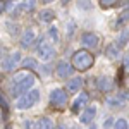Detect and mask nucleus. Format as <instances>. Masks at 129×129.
I'll return each instance as SVG.
<instances>
[{"label":"nucleus","instance_id":"nucleus-1","mask_svg":"<svg viewBox=\"0 0 129 129\" xmlns=\"http://www.w3.org/2000/svg\"><path fill=\"white\" fill-rule=\"evenodd\" d=\"M93 62H95V59H93V55H91L86 48L78 50V52L72 53V66H74L78 71L89 69V67L93 66Z\"/></svg>","mask_w":129,"mask_h":129},{"label":"nucleus","instance_id":"nucleus-2","mask_svg":"<svg viewBox=\"0 0 129 129\" xmlns=\"http://www.w3.org/2000/svg\"><path fill=\"white\" fill-rule=\"evenodd\" d=\"M48 100H50V103L55 107V109H64L66 105H67V91L66 89H62V88H55V89H52L50 91V95H48Z\"/></svg>","mask_w":129,"mask_h":129},{"label":"nucleus","instance_id":"nucleus-3","mask_svg":"<svg viewBox=\"0 0 129 129\" xmlns=\"http://www.w3.org/2000/svg\"><path fill=\"white\" fill-rule=\"evenodd\" d=\"M35 83H36V78L33 76V74H28L26 78L19 83H14V88H12V95L14 96H19L22 93H26L31 86H35Z\"/></svg>","mask_w":129,"mask_h":129},{"label":"nucleus","instance_id":"nucleus-4","mask_svg":"<svg viewBox=\"0 0 129 129\" xmlns=\"http://www.w3.org/2000/svg\"><path fill=\"white\" fill-rule=\"evenodd\" d=\"M22 59V55H21L19 50H14L12 53H10L9 57H5V59L2 60V64H0V69L4 71V72H10V71L16 69V66L21 62Z\"/></svg>","mask_w":129,"mask_h":129},{"label":"nucleus","instance_id":"nucleus-5","mask_svg":"<svg viewBox=\"0 0 129 129\" xmlns=\"http://www.w3.org/2000/svg\"><path fill=\"white\" fill-rule=\"evenodd\" d=\"M36 53L40 55V59L50 60V59H53V57H55V48L50 45L48 41L38 40V41H36Z\"/></svg>","mask_w":129,"mask_h":129},{"label":"nucleus","instance_id":"nucleus-6","mask_svg":"<svg viewBox=\"0 0 129 129\" xmlns=\"http://www.w3.org/2000/svg\"><path fill=\"white\" fill-rule=\"evenodd\" d=\"M96 112H98L96 105L84 107V110L81 112V115H79V122L81 124H91V122L95 120V117H96Z\"/></svg>","mask_w":129,"mask_h":129},{"label":"nucleus","instance_id":"nucleus-7","mask_svg":"<svg viewBox=\"0 0 129 129\" xmlns=\"http://www.w3.org/2000/svg\"><path fill=\"white\" fill-rule=\"evenodd\" d=\"M114 86H115V81H114V78H110V76H100L98 79H96V88H98L102 93L112 91Z\"/></svg>","mask_w":129,"mask_h":129},{"label":"nucleus","instance_id":"nucleus-8","mask_svg":"<svg viewBox=\"0 0 129 129\" xmlns=\"http://www.w3.org/2000/svg\"><path fill=\"white\" fill-rule=\"evenodd\" d=\"M57 78L59 79H67V78H71L72 76V66H71L67 60H60L59 64H57Z\"/></svg>","mask_w":129,"mask_h":129},{"label":"nucleus","instance_id":"nucleus-9","mask_svg":"<svg viewBox=\"0 0 129 129\" xmlns=\"http://www.w3.org/2000/svg\"><path fill=\"white\" fill-rule=\"evenodd\" d=\"M35 40H36V31L33 28H26L22 31V36H21V47L29 48L31 45H35Z\"/></svg>","mask_w":129,"mask_h":129},{"label":"nucleus","instance_id":"nucleus-10","mask_svg":"<svg viewBox=\"0 0 129 129\" xmlns=\"http://www.w3.org/2000/svg\"><path fill=\"white\" fill-rule=\"evenodd\" d=\"M88 100H89V95L86 93V91H81L79 95L72 100V107H71V109H72V112H79L83 107H86Z\"/></svg>","mask_w":129,"mask_h":129},{"label":"nucleus","instance_id":"nucleus-11","mask_svg":"<svg viewBox=\"0 0 129 129\" xmlns=\"http://www.w3.org/2000/svg\"><path fill=\"white\" fill-rule=\"evenodd\" d=\"M83 78H79V76H76V78H71L69 81H67V84H66V91L67 93H78V91H81V88H83Z\"/></svg>","mask_w":129,"mask_h":129},{"label":"nucleus","instance_id":"nucleus-12","mask_svg":"<svg viewBox=\"0 0 129 129\" xmlns=\"http://www.w3.org/2000/svg\"><path fill=\"white\" fill-rule=\"evenodd\" d=\"M81 43H83L84 47H88V48H96L98 43H100V38L95 33H84V35L81 36Z\"/></svg>","mask_w":129,"mask_h":129},{"label":"nucleus","instance_id":"nucleus-13","mask_svg":"<svg viewBox=\"0 0 129 129\" xmlns=\"http://www.w3.org/2000/svg\"><path fill=\"white\" fill-rule=\"evenodd\" d=\"M105 55H107V59L110 60H115L120 57V47L117 43H110L109 47L105 48Z\"/></svg>","mask_w":129,"mask_h":129},{"label":"nucleus","instance_id":"nucleus-14","mask_svg":"<svg viewBox=\"0 0 129 129\" xmlns=\"http://www.w3.org/2000/svg\"><path fill=\"white\" fill-rule=\"evenodd\" d=\"M124 103H126L124 93H120V95H117V96H112V98L107 100V105H109L110 109H122Z\"/></svg>","mask_w":129,"mask_h":129},{"label":"nucleus","instance_id":"nucleus-15","mask_svg":"<svg viewBox=\"0 0 129 129\" xmlns=\"http://www.w3.org/2000/svg\"><path fill=\"white\" fill-rule=\"evenodd\" d=\"M16 107H17L19 110H26V109H31V107H33V103H31V100L28 98V95H26V93H22V95H19L17 100H16Z\"/></svg>","mask_w":129,"mask_h":129},{"label":"nucleus","instance_id":"nucleus-16","mask_svg":"<svg viewBox=\"0 0 129 129\" xmlns=\"http://www.w3.org/2000/svg\"><path fill=\"white\" fill-rule=\"evenodd\" d=\"M38 17H40L41 22H52V21L55 19V12L50 10V9H45V10H41V12H40Z\"/></svg>","mask_w":129,"mask_h":129},{"label":"nucleus","instance_id":"nucleus-17","mask_svg":"<svg viewBox=\"0 0 129 129\" xmlns=\"http://www.w3.org/2000/svg\"><path fill=\"white\" fill-rule=\"evenodd\" d=\"M55 126L53 124V120L50 119V117H41V119H38V122H36V127H41V129H52Z\"/></svg>","mask_w":129,"mask_h":129},{"label":"nucleus","instance_id":"nucleus-18","mask_svg":"<svg viewBox=\"0 0 129 129\" xmlns=\"http://www.w3.org/2000/svg\"><path fill=\"white\" fill-rule=\"evenodd\" d=\"M127 41H129V29H122L120 35H119V38H117V45L122 48V47L127 45Z\"/></svg>","mask_w":129,"mask_h":129},{"label":"nucleus","instance_id":"nucleus-19","mask_svg":"<svg viewBox=\"0 0 129 129\" xmlns=\"http://www.w3.org/2000/svg\"><path fill=\"white\" fill-rule=\"evenodd\" d=\"M22 66H24V69H38V62L36 59H33V57H26V59H22Z\"/></svg>","mask_w":129,"mask_h":129},{"label":"nucleus","instance_id":"nucleus-20","mask_svg":"<svg viewBox=\"0 0 129 129\" xmlns=\"http://www.w3.org/2000/svg\"><path fill=\"white\" fill-rule=\"evenodd\" d=\"M35 5H36V0H24V4H21V7H22L24 12H31L35 9Z\"/></svg>","mask_w":129,"mask_h":129},{"label":"nucleus","instance_id":"nucleus-21","mask_svg":"<svg viewBox=\"0 0 129 129\" xmlns=\"http://www.w3.org/2000/svg\"><path fill=\"white\" fill-rule=\"evenodd\" d=\"M48 36L52 38V41H53V43H57V41H59V28H57V26H50Z\"/></svg>","mask_w":129,"mask_h":129},{"label":"nucleus","instance_id":"nucleus-22","mask_svg":"<svg viewBox=\"0 0 129 129\" xmlns=\"http://www.w3.org/2000/svg\"><path fill=\"white\" fill-rule=\"evenodd\" d=\"M5 28H7V29H9V33L10 35H17V33H19V24H17V22H7V24H5Z\"/></svg>","mask_w":129,"mask_h":129},{"label":"nucleus","instance_id":"nucleus-23","mask_svg":"<svg viewBox=\"0 0 129 129\" xmlns=\"http://www.w3.org/2000/svg\"><path fill=\"white\" fill-rule=\"evenodd\" d=\"M114 127H115V129H126V127H129L127 119H117V120H114Z\"/></svg>","mask_w":129,"mask_h":129},{"label":"nucleus","instance_id":"nucleus-24","mask_svg":"<svg viewBox=\"0 0 129 129\" xmlns=\"http://www.w3.org/2000/svg\"><path fill=\"white\" fill-rule=\"evenodd\" d=\"M127 21H129V10L126 9V10H124V12H122V14L119 16V21H117V24H119V26H122V24H126Z\"/></svg>","mask_w":129,"mask_h":129},{"label":"nucleus","instance_id":"nucleus-25","mask_svg":"<svg viewBox=\"0 0 129 129\" xmlns=\"http://www.w3.org/2000/svg\"><path fill=\"white\" fill-rule=\"evenodd\" d=\"M78 5H79V9H86V10H91L93 9V5H91V2H89V0H79V4H78Z\"/></svg>","mask_w":129,"mask_h":129},{"label":"nucleus","instance_id":"nucleus-26","mask_svg":"<svg viewBox=\"0 0 129 129\" xmlns=\"http://www.w3.org/2000/svg\"><path fill=\"white\" fill-rule=\"evenodd\" d=\"M29 72H26V71H21V72H17V74H14V83H19V81H22L26 76H28Z\"/></svg>","mask_w":129,"mask_h":129},{"label":"nucleus","instance_id":"nucleus-27","mask_svg":"<svg viewBox=\"0 0 129 129\" xmlns=\"http://www.w3.org/2000/svg\"><path fill=\"white\" fill-rule=\"evenodd\" d=\"M119 0H100V5L102 7H110V5H114V4H117Z\"/></svg>","mask_w":129,"mask_h":129},{"label":"nucleus","instance_id":"nucleus-28","mask_svg":"<svg viewBox=\"0 0 129 129\" xmlns=\"http://www.w3.org/2000/svg\"><path fill=\"white\" fill-rule=\"evenodd\" d=\"M112 126H114V117H109L103 122V127H112Z\"/></svg>","mask_w":129,"mask_h":129},{"label":"nucleus","instance_id":"nucleus-29","mask_svg":"<svg viewBox=\"0 0 129 129\" xmlns=\"http://www.w3.org/2000/svg\"><path fill=\"white\" fill-rule=\"evenodd\" d=\"M74 28H76V26H74V22H69V31H67V36H72V35H74Z\"/></svg>","mask_w":129,"mask_h":129},{"label":"nucleus","instance_id":"nucleus-30","mask_svg":"<svg viewBox=\"0 0 129 129\" xmlns=\"http://www.w3.org/2000/svg\"><path fill=\"white\" fill-rule=\"evenodd\" d=\"M36 124L33 122V120H24V127H35Z\"/></svg>","mask_w":129,"mask_h":129},{"label":"nucleus","instance_id":"nucleus-31","mask_svg":"<svg viewBox=\"0 0 129 129\" xmlns=\"http://www.w3.org/2000/svg\"><path fill=\"white\" fill-rule=\"evenodd\" d=\"M48 74H50V69L43 66V67H41V76H48Z\"/></svg>","mask_w":129,"mask_h":129},{"label":"nucleus","instance_id":"nucleus-32","mask_svg":"<svg viewBox=\"0 0 129 129\" xmlns=\"http://www.w3.org/2000/svg\"><path fill=\"white\" fill-rule=\"evenodd\" d=\"M5 9H7V4L0 0V14H4V10H5Z\"/></svg>","mask_w":129,"mask_h":129},{"label":"nucleus","instance_id":"nucleus-33","mask_svg":"<svg viewBox=\"0 0 129 129\" xmlns=\"http://www.w3.org/2000/svg\"><path fill=\"white\" fill-rule=\"evenodd\" d=\"M124 67L127 69V72H129V55H126L124 57Z\"/></svg>","mask_w":129,"mask_h":129},{"label":"nucleus","instance_id":"nucleus-34","mask_svg":"<svg viewBox=\"0 0 129 129\" xmlns=\"http://www.w3.org/2000/svg\"><path fill=\"white\" fill-rule=\"evenodd\" d=\"M0 105H2V107H4V109H5V107H7V102H5V98H4V96H2V93H0Z\"/></svg>","mask_w":129,"mask_h":129},{"label":"nucleus","instance_id":"nucleus-35","mask_svg":"<svg viewBox=\"0 0 129 129\" xmlns=\"http://www.w3.org/2000/svg\"><path fill=\"white\" fill-rule=\"evenodd\" d=\"M124 98H126V100L129 102V93H124Z\"/></svg>","mask_w":129,"mask_h":129},{"label":"nucleus","instance_id":"nucleus-36","mask_svg":"<svg viewBox=\"0 0 129 129\" xmlns=\"http://www.w3.org/2000/svg\"><path fill=\"white\" fill-rule=\"evenodd\" d=\"M50 2H53V0H43V4H50Z\"/></svg>","mask_w":129,"mask_h":129},{"label":"nucleus","instance_id":"nucleus-37","mask_svg":"<svg viewBox=\"0 0 129 129\" xmlns=\"http://www.w3.org/2000/svg\"><path fill=\"white\" fill-rule=\"evenodd\" d=\"M126 9L129 10V0H127V2H126Z\"/></svg>","mask_w":129,"mask_h":129},{"label":"nucleus","instance_id":"nucleus-38","mask_svg":"<svg viewBox=\"0 0 129 129\" xmlns=\"http://www.w3.org/2000/svg\"><path fill=\"white\" fill-rule=\"evenodd\" d=\"M71 0H62V4H69Z\"/></svg>","mask_w":129,"mask_h":129},{"label":"nucleus","instance_id":"nucleus-39","mask_svg":"<svg viewBox=\"0 0 129 129\" xmlns=\"http://www.w3.org/2000/svg\"><path fill=\"white\" fill-rule=\"evenodd\" d=\"M0 57H2V47H0Z\"/></svg>","mask_w":129,"mask_h":129}]
</instances>
